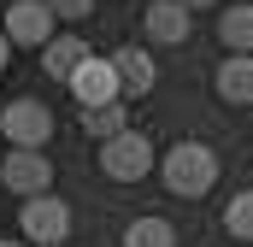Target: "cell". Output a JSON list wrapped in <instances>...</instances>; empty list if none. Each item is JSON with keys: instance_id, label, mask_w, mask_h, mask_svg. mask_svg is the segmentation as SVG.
Returning <instances> with one entry per match:
<instances>
[{"instance_id": "ba28073f", "label": "cell", "mask_w": 253, "mask_h": 247, "mask_svg": "<svg viewBox=\"0 0 253 247\" xmlns=\"http://www.w3.org/2000/svg\"><path fill=\"white\" fill-rule=\"evenodd\" d=\"M141 30H147L153 41H165V47H177V41H189L194 18H189V6H177V0H153V6L141 12Z\"/></svg>"}, {"instance_id": "5bb4252c", "label": "cell", "mask_w": 253, "mask_h": 247, "mask_svg": "<svg viewBox=\"0 0 253 247\" xmlns=\"http://www.w3.org/2000/svg\"><path fill=\"white\" fill-rule=\"evenodd\" d=\"M124 247H177V230L165 218H135L124 230Z\"/></svg>"}, {"instance_id": "5b68a950", "label": "cell", "mask_w": 253, "mask_h": 247, "mask_svg": "<svg viewBox=\"0 0 253 247\" xmlns=\"http://www.w3.org/2000/svg\"><path fill=\"white\" fill-rule=\"evenodd\" d=\"M18 224H24V242L59 247L65 236H71V206H65L59 194H36V200H24V206H18Z\"/></svg>"}, {"instance_id": "7c38bea8", "label": "cell", "mask_w": 253, "mask_h": 247, "mask_svg": "<svg viewBox=\"0 0 253 247\" xmlns=\"http://www.w3.org/2000/svg\"><path fill=\"white\" fill-rule=\"evenodd\" d=\"M218 41L230 53H253V6H230L218 18Z\"/></svg>"}, {"instance_id": "8992f818", "label": "cell", "mask_w": 253, "mask_h": 247, "mask_svg": "<svg viewBox=\"0 0 253 247\" xmlns=\"http://www.w3.org/2000/svg\"><path fill=\"white\" fill-rule=\"evenodd\" d=\"M53 12L42 6V0H12L6 6V18H0V36L12 41V47H47L53 41Z\"/></svg>"}, {"instance_id": "7a4b0ae2", "label": "cell", "mask_w": 253, "mask_h": 247, "mask_svg": "<svg viewBox=\"0 0 253 247\" xmlns=\"http://www.w3.org/2000/svg\"><path fill=\"white\" fill-rule=\"evenodd\" d=\"M153 165H159V153H153V141H147L141 129H124V135L100 141V171H106L112 183H141Z\"/></svg>"}, {"instance_id": "9c48e42d", "label": "cell", "mask_w": 253, "mask_h": 247, "mask_svg": "<svg viewBox=\"0 0 253 247\" xmlns=\"http://www.w3.org/2000/svg\"><path fill=\"white\" fill-rule=\"evenodd\" d=\"M106 65H112V77H118V94H147V88L159 82V65H153V53H141V47H118Z\"/></svg>"}, {"instance_id": "4fadbf2b", "label": "cell", "mask_w": 253, "mask_h": 247, "mask_svg": "<svg viewBox=\"0 0 253 247\" xmlns=\"http://www.w3.org/2000/svg\"><path fill=\"white\" fill-rule=\"evenodd\" d=\"M83 129H88L94 141H112V135L129 129V106H124V100H112V106H88V112H83Z\"/></svg>"}, {"instance_id": "9a60e30c", "label": "cell", "mask_w": 253, "mask_h": 247, "mask_svg": "<svg viewBox=\"0 0 253 247\" xmlns=\"http://www.w3.org/2000/svg\"><path fill=\"white\" fill-rule=\"evenodd\" d=\"M224 230H230L236 242H253V188H242V194L224 206Z\"/></svg>"}, {"instance_id": "8fae6325", "label": "cell", "mask_w": 253, "mask_h": 247, "mask_svg": "<svg viewBox=\"0 0 253 247\" xmlns=\"http://www.w3.org/2000/svg\"><path fill=\"white\" fill-rule=\"evenodd\" d=\"M88 59V41L83 36H53L47 47H42V71L53 77V82H71V71Z\"/></svg>"}, {"instance_id": "277c9868", "label": "cell", "mask_w": 253, "mask_h": 247, "mask_svg": "<svg viewBox=\"0 0 253 247\" xmlns=\"http://www.w3.org/2000/svg\"><path fill=\"white\" fill-rule=\"evenodd\" d=\"M0 188H12V194H24V200L53 194V159H47L42 147H12V153L0 159Z\"/></svg>"}, {"instance_id": "e0dca14e", "label": "cell", "mask_w": 253, "mask_h": 247, "mask_svg": "<svg viewBox=\"0 0 253 247\" xmlns=\"http://www.w3.org/2000/svg\"><path fill=\"white\" fill-rule=\"evenodd\" d=\"M177 6H189V12H206V6H218V0H177Z\"/></svg>"}, {"instance_id": "52a82bcc", "label": "cell", "mask_w": 253, "mask_h": 247, "mask_svg": "<svg viewBox=\"0 0 253 247\" xmlns=\"http://www.w3.org/2000/svg\"><path fill=\"white\" fill-rule=\"evenodd\" d=\"M65 88L77 94V106H83V112H88V106H112V100H124V94H118V77H112V65H106V59H94V53H88V59L71 71V82H65Z\"/></svg>"}, {"instance_id": "6da1fadb", "label": "cell", "mask_w": 253, "mask_h": 247, "mask_svg": "<svg viewBox=\"0 0 253 247\" xmlns=\"http://www.w3.org/2000/svg\"><path fill=\"white\" fill-rule=\"evenodd\" d=\"M159 171H165V188H171V194L200 200V194H212V183H218V153H212L206 141H177V147L159 159Z\"/></svg>"}, {"instance_id": "3957f363", "label": "cell", "mask_w": 253, "mask_h": 247, "mask_svg": "<svg viewBox=\"0 0 253 247\" xmlns=\"http://www.w3.org/2000/svg\"><path fill=\"white\" fill-rule=\"evenodd\" d=\"M0 135H6L12 147H47V135H53V106L36 100V94H18V100L0 112Z\"/></svg>"}, {"instance_id": "30bf717a", "label": "cell", "mask_w": 253, "mask_h": 247, "mask_svg": "<svg viewBox=\"0 0 253 247\" xmlns=\"http://www.w3.org/2000/svg\"><path fill=\"white\" fill-rule=\"evenodd\" d=\"M212 88H218L230 106H253V53H230V59L218 65Z\"/></svg>"}, {"instance_id": "2e32d148", "label": "cell", "mask_w": 253, "mask_h": 247, "mask_svg": "<svg viewBox=\"0 0 253 247\" xmlns=\"http://www.w3.org/2000/svg\"><path fill=\"white\" fill-rule=\"evenodd\" d=\"M42 6H47L53 18H65V24H83V18L94 12V0H42Z\"/></svg>"}, {"instance_id": "ac0fdd59", "label": "cell", "mask_w": 253, "mask_h": 247, "mask_svg": "<svg viewBox=\"0 0 253 247\" xmlns=\"http://www.w3.org/2000/svg\"><path fill=\"white\" fill-rule=\"evenodd\" d=\"M6 59H12V41H6V36H0V71H6Z\"/></svg>"}, {"instance_id": "d6986e66", "label": "cell", "mask_w": 253, "mask_h": 247, "mask_svg": "<svg viewBox=\"0 0 253 247\" xmlns=\"http://www.w3.org/2000/svg\"><path fill=\"white\" fill-rule=\"evenodd\" d=\"M0 247H30V242H0Z\"/></svg>"}]
</instances>
